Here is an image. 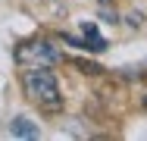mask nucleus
I'll return each mask as SVG.
<instances>
[{"label":"nucleus","mask_w":147,"mask_h":141,"mask_svg":"<svg viewBox=\"0 0 147 141\" xmlns=\"http://www.w3.org/2000/svg\"><path fill=\"white\" fill-rule=\"evenodd\" d=\"M144 110H147V97H144Z\"/></svg>","instance_id":"423d86ee"},{"label":"nucleus","mask_w":147,"mask_h":141,"mask_svg":"<svg viewBox=\"0 0 147 141\" xmlns=\"http://www.w3.org/2000/svg\"><path fill=\"white\" fill-rule=\"evenodd\" d=\"M128 25H131V28H141V25H144V16L131 13V16H128Z\"/></svg>","instance_id":"39448f33"},{"label":"nucleus","mask_w":147,"mask_h":141,"mask_svg":"<svg viewBox=\"0 0 147 141\" xmlns=\"http://www.w3.org/2000/svg\"><path fill=\"white\" fill-rule=\"evenodd\" d=\"M9 135H13V138H38L41 129L31 122L28 116H16V119L9 122Z\"/></svg>","instance_id":"20e7f679"},{"label":"nucleus","mask_w":147,"mask_h":141,"mask_svg":"<svg viewBox=\"0 0 147 141\" xmlns=\"http://www.w3.org/2000/svg\"><path fill=\"white\" fill-rule=\"evenodd\" d=\"M22 88H25V97L31 104H38L41 110L47 113L63 110V91H59V82L50 72V66H28L22 72Z\"/></svg>","instance_id":"f257e3e1"},{"label":"nucleus","mask_w":147,"mask_h":141,"mask_svg":"<svg viewBox=\"0 0 147 141\" xmlns=\"http://www.w3.org/2000/svg\"><path fill=\"white\" fill-rule=\"evenodd\" d=\"M59 60L63 54L50 41H28V44L16 47V63H22V66H53Z\"/></svg>","instance_id":"f03ea898"},{"label":"nucleus","mask_w":147,"mask_h":141,"mask_svg":"<svg viewBox=\"0 0 147 141\" xmlns=\"http://www.w3.org/2000/svg\"><path fill=\"white\" fill-rule=\"evenodd\" d=\"M78 31H82V44H85V50H91V54H103V50H107V38L97 31V22H82Z\"/></svg>","instance_id":"7ed1b4c3"}]
</instances>
